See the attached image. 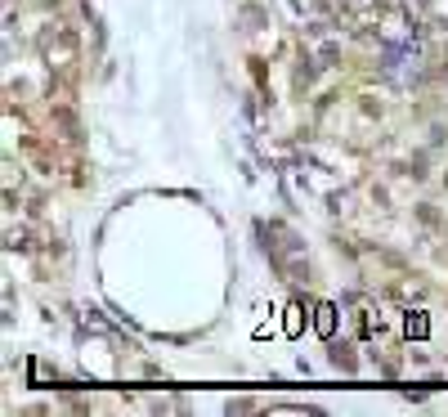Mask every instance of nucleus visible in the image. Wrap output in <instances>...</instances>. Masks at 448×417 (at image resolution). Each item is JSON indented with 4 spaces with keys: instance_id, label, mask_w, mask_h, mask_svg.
<instances>
[{
    "instance_id": "1",
    "label": "nucleus",
    "mask_w": 448,
    "mask_h": 417,
    "mask_svg": "<svg viewBox=\"0 0 448 417\" xmlns=\"http://www.w3.org/2000/svg\"><path fill=\"white\" fill-rule=\"evenodd\" d=\"M319 332H332V310H327V305L319 310Z\"/></svg>"
},
{
    "instance_id": "2",
    "label": "nucleus",
    "mask_w": 448,
    "mask_h": 417,
    "mask_svg": "<svg viewBox=\"0 0 448 417\" xmlns=\"http://www.w3.org/2000/svg\"><path fill=\"white\" fill-rule=\"evenodd\" d=\"M408 332H413V337H421V332H426V319H421V314H417V319L408 314Z\"/></svg>"
},
{
    "instance_id": "3",
    "label": "nucleus",
    "mask_w": 448,
    "mask_h": 417,
    "mask_svg": "<svg viewBox=\"0 0 448 417\" xmlns=\"http://www.w3.org/2000/svg\"><path fill=\"white\" fill-rule=\"evenodd\" d=\"M287 332H300V310H287Z\"/></svg>"
}]
</instances>
